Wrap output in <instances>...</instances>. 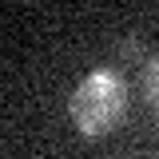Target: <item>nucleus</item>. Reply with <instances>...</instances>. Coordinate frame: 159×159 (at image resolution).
Returning a JSON list of instances; mask_svg holds the SVG:
<instances>
[{
	"label": "nucleus",
	"mask_w": 159,
	"mask_h": 159,
	"mask_svg": "<svg viewBox=\"0 0 159 159\" xmlns=\"http://www.w3.org/2000/svg\"><path fill=\"white\" fill-rule=\"evenodd\" d=\"M143 88H147V99H151V107L159 111V56L147 64V80H143Z\"/></svg>",
	"instance_id": "f03ea898"
},
{
	"label": "nucleus",
	"mask_w": 159,
	"mask_h": 159,
	"mask_svg": "<svg viewBox=\"0 0 159 159\" xmlns=\"http://www.w3.org/2000/svg\"><path fill=\"white\" fill-rule=\"evenodd\" d=\"M68 116L80 127V135H111L127 116V84L116 68H96L76 84L68 99Z\"/></svg>",
	"instance_id": "f257e3e1"
}]
</instances>
